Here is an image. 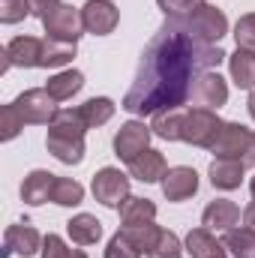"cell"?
<instances>
[{
    "instance_id": "6da1fadb",
    "label": "cell",
    "mask_w": 255,
    "mask_h": 258,
    "mask_svg": "<svg viewBox=\"0 0 255 258\" xmlns=\"http://www.w3.org/2000/svg\"><path fill=\"white\" fill-rule=\"evenodd\" d=\"M225 57L228 54L219 45H204L192 36L186 18H165L141 54L135 81L123 96V108L141 117L162 108H183L192 93V81Z\"/></svg>"
},
{
    "instance_id": "7a4b0ae2",
    "label": "cell",
    "mask_w": 255,
    "mask_h": 258,
    "mask_svg": "<svg viewBox=\"0 0 255 258\" xmlns=\"http://www.w3.org/2000/svg\"><path fill=\"white\" fill-rule=\"evenodd\" d=\"M84 132H87V123L81 120L78 108H60L57 117L48 123L45 147L63 165H78L84 159Z\"/></svg>"
},
{
    "instance_id": "3957f363",
    "label": "cell",
    "mask_w": 255,
    "mask_h": 258,
    "mask_svg": "<svg viewBox=\"0 0 255 258\" xmlns=\"http://www.w3.org/2000/svg\"><path fill=\"white\" fill-rule=\"evenodd\" d=\"M210 150L216 153V159H237L249 168L255 165V132L243 123H222Z\"/></svg>"
},
{
    "instance_id": "277c9868",
    "label": "cell",
    "mask_w": 255,
    "mask_h": 258,
    "mask_svg": "<svg viewBox=\"0 0 255 258\" xmlns=\"http://www.w3.org/2000/svg\"><path fill=\"white\" fill-rule=\"evenodd\" d=\"M186 27H189V33L198 42L216 45V42L228 33V18H225L222 9H216V6H210V3H201L195 12L186 15Z\"/></svg>"
},
{
    "instance_id": "5b68a950",
    "label": "cell",
    "mask_w": 255,
    "mask_h": 258,
    "mask_svg": "<svg viewBox=\"0 0 255 258\" xmlns=\"http://www.w3.org/2000/svg\"><path fill=\"white\" fill-rule=\"evenodd\" d=\"M42 27L48 33V39L57 42H78L84 21H81V9H75L72 3H57L42 15Z\"/></svg>"
},
{
    "instance_id": "8992f818",
    "label": "cell",
    "mask_w": 255,
    "mask_h": 258,
    "mask_svg": "<svg viewBox=\"0 0 255 258\" xmlns=\"http://www.w3.org/2000/svg\"><path fill=\"white\" fill-rule=\"evenodd\" d=\"M21 114L24 123H36V126H48L54 117H57V99L45 90V87H33V90H24L15 102H12Z\"/></svg>"
},
{
    "instance_id": "52a82bcc",
    "label": "cell",
    "mask_w": 255,
    "mask_h": 258,
    "mask_svg": "<svg viewBox=\"0 0 255 258\" xmlns=\"http://www.w3.org/2000/svg\"><path fill=\"white\" fill-rule=\"evenodd\" d=\"M219 129H222V120L216 117V111H210V108H189L183 114L180 141L195 144V147H213Z\"/></svg>"
},
{
    "instance_id": "ba28073f",
    "label": "cell",
    "mask_w": 255,
    "mask_h": 258,
    "mask_svg": "<svg viewBox=\"0 0 255 258\" xmlns=\"http://www.w3.org/2000/svg\"><path fill=\"white\" fill-rule=\"evenodd\" d=\"M189 102L195 108H210L216 111L219 105L228 102V84L219 72H201L195 81H192V93H189Z\"/></svg>"
},
{
    "instance_id": "9c48e42d",
    "label": "cell",
    "mask_w": 255,
    "mask_h": 258,
    "mask_svg": "<svg viewBox=\"0 0 255 258\" xmlns=\"http://www.w3.org/2000/svg\"><path fill=\"white\" fill-rule=\"evenodd\" d=\"M93 198L105 207L120 210V204L129 198V177L120 168H102L93 177Z\"/></svg>"
},
{
    "instance_id": "30bf717a",
    "label": "cell",
    "mask_w": 255,
    "mask_h": 258,
    "mask_svg": "<svg viewBox=\"0 0 255 258\" xmlns=\"http://www.w3.org/2000/svg\"><path fill=\"white\" fill-rule=\"evenodd\" d=\"M81 21H84V30L93 33V36H108L117 21H120V12L111 0H87L81 6Z\"/></svg>"
},
{
    "instance_id": "8fae6325",
    "label": "cell",
    "mask_w": 255,
    "mask_h": 258,
    "mask_svg": "<svg viewBox=\"0 0 255 258\" xmlns=\"http://www.w3.org/2000/svg\"><path fill=\"white\" fill-rule=\"evenodd\" d=\"M150 135H153V129L150 126H144L141 120H129V123H123L120 132L114 135V153H117L123 162H132L138 153L147 150Z\"/></svg>"
},
{
    "instance_id": "7c38bea8",
    "label": "cell",
    "mask_w": 255,
    "mask_h": 258,
    "mask_svg": "<svg viewBox=\"0 0 255 258\" xmlns=\"http://www.w3.org/2000/svg\"><path fill=\"white\" fill-rule=\"evenodd\" d=\"M42 48L45 39L36 36H15L6 48H3V72L9 66H42Z\"/></svg>"
},
{
    "instance_id": "4fadbf2b",
    "label": "cell",
    "mask_w": 255,
    "mask_h": 258,
    "mask_svg": "<svg viewBox=\"0 0 255 258\" xmlns=\"http://www.w3.org/2000/svg\"><path fill=\"white\" fill-rule=\"evenodd\" d=\"M36 255V252H42V237H39V231L33 228V225H27V222H15V225H9L6 228V234H3V258L6 255Z\"/></svg>"
},
{
    "instance_id": "5bb4252c",
    "label": "cell",
    "mask_w": 255,
    "mask_h": 258,
    "mask_svg": "<svg viewBox=\"0 0 255 258\" xmlns=\"http://www.w3.org/2000/svg\"><path fill=\"white\" fill-rule=\"evenodd\" d=\"M162 192H165L168 201H186L198 192V174L186 165L168 168L165 177H162Z\"/></svg>"
},
{
    "instance_id": "9a60e30c",
    "label": "cell",
    "mask_w": 255,
    "mask_h": 258,
    "mask_svg": "<svg viewBox=\"0 0 255 258\" xmlns=\"http://www.w3.org/2000/svg\"><path fill=\"white\" fill-rule=\"evenodd\" d=\"M201 222H204V228H216V231H231L237 222H240V207L234 204V201H228V198H216V201H210L207 207H204V213H201Z\"/></svg>"
},
{
    "instance_id": "2e32d148",
    "label": "cell",
    "mask_w": 255,
    "mask_h": 258,
    "mask_svg": "<svg viewBox=\"0 0 255 258\" xmlns=\"http://www.w3.org/2000/svg\"><path fill=\"white\" fill-rule=\"evenodd\" d=\"M165 171H168L165 168V156L159 150H150V147L129 162V174L135 180H141V183H156V180L165 177Z\"/></svg>"
},
{
    "instance_id": "e0dca14e",
    "label": "cell",
    "mask_w": 255,
    "mask_h": 258,
    "mask_svg": "<svg viewBox=\"0 0 255 258\" xmlns=\"http://www.w3.org/2000/svg\"><path fill=\"white\" fill-rule=\"evenodd\" d=\"M54 183H57V174L42 171V168L30 171V174L24 177V183H21V198H24V204H45V201H51Z\"/></svg>"
},
{
    "instance_id": "ac0fdd59",
    "label": "cell",
    "mask_w": 255,
    "mask_h": 258,
    "mask_svg": "<svg viewBox=\"0 0 255 258\" xmlns=\"http://www.w3.org/2000/svg\"><path fill=\"white\" fill-rule=\"evenodd\" d=\"M243 171H246V165L237 162V159H213L207 174H210V183L216 189L231 192V189H237L243 183Z\"/></svg>"
},
{
    "instance_id": "d6986e66",
    "label": "cell",
    "mask_w": 255,
    "mask_h": 258,
    "mask_svg": "<svg viewBox=\"0 0 255 258\" xmlns=\"http://www.w3.org/2000/svg\"><path fill=\"white\" fill-rule=\"evenodd\" d=\"M66 231H69L72 243L90 246V243H96V240L102 237V222H99L96 216H90V213H78V216H72V219L66 222Z\"/></svg>"
},
{
    "instance_id": "ffe728a7",
    "label": "cell",
    "mask_w": 255,
    "mask_h": 258,
    "mask_svg": "<svg viewBox=\"0 0 255 258\" xmlns=\"http://www.w3.org/2000/svg\"><path fill=\"white\" fill-rule=\"evenodd\" d=\"M186 252L192 258H216L225 255V246H222V240H216L210 234V228H195L186 234Z\"/></svg>"
},
{
    "instance_id": "44dd1931",
    "label": "cell",
    "mask_w": 255,
    "mask_h": 258,
    "mask_svg": "<svg viewBox=\"0 0 255 258\" xmlns=\"http://www.w3.org/2000/svg\"><path fill=\"white\" fill-rule=\"evenodd\" d=\"M228 66H231V78L240 90H252L255 87V51H246V48H237L231 57H228Z\"/></svg>"
},
{
    "instance_id": "7402d4cb",
    "label": "cell",
    "mask_w": 255,
    "mask_h": 258,
    "mask_svg": "<svg viewBox=\"0 0 255 258\" xmlns=\"http://www.w3.org/2000/svg\"><path fill=\"white\" fill-rule=\"evenodd\" d=\"M84 87V75L78 72V69H66V72H57V75H51L48 78V84H45V90L57 99V102H63V99H72L78 90Z\"/></svg>"
},
{
    "instance_id": "603a6c76",
    "label": "cell",
    "mask_w": 255,
    "mask_h": 258,
    "mask_svg": "<svg viewBox=\"0 0 255 258\" xmlns=\"http://www.w3.org/2000/svg\"><path fill=\"white\" fill-rule=\"evenodd\" d=\"M183 108H162V111H156L153 114V135H159V138H165V141H177L180 138V129H183Z\"/></svg>"
},
{
    "instance_id": "cb8c5ba5",
    "label": "cell",
    "mask_w": 255,
    "mask_h": 258,
    "mask_svg": "<svg viewBox=\"0 0 255 258\" xmlns=\"http://www.w3.org/2000/svg\"><path fill=\"white\" fill-rule=\"evenodd\" d=\"M78 114H81V120L87 123V129L102 126V123H108V120L114 117V102H111L108 96H93V99H87L84 105H78Z\"/></svg>"
},
{
    "instance_id": "d4e9b609",
    "label": "cell",
    "mask_w": 255,
    "mask_h": 258,
    "mask_svg": "<svg viewBox=\"0 0 255 258\" xmlns=\"http://www.w3.org/2000/svg\"><path fill=\"white\" fill-rule=\"evenodd\" d=\"M225 252H231L234 258H255V228H231L222 237Z\"/></svg>"
},
{
    "instance_id": "484cf974",
    "label": "cell",
    "mask_w": 255,
    "mask_h": 258,
    "mask_svg": "<svg viewBox=\"0 0 255 258\" xmlns=\"http://www.w3.org/2000/svg\"><path fill=\"white\" fill-rule=\"evenodd\" d=\"M156 216V204L150 198H138V195H129L126 201L120 204V222L123 225H135V222H153Z\"/></svg>"
},
{
    "instance_id": "4316f807",
    "label": "cell",
    "mask_w": 255,
    "mask_h": 258,
    "mask_svg": "<svg viewBox=\"0 0 255 258\" xmlns=\"http://www.w3.org/2000/svg\"><path fill=\"white\" fill-rule=\"evenodd\" d=\"M120 231L126 234L129 240L144 252V255L156 246V240H159V234H162V228H159L156 222H135V225H123Z\"/></svg>"
},
{
    "instance_id": "83f0119b",
    "label": "cell",
    "mask_w": 255,
    "mask_h": 258,
    "mask_svg": "<svg viewBox=\"0 0 255 258\" xmlns=\"http://www.w3.org/2000/svg\"><path fill=\"white\" fill-rule=\"evenodd\" d=\"M51 201L60 204V207H75L84 201V186L78 180H69V177H57L54 183V192H51Z\"/></svg>"
},
{
    "instance_id": "f1b7e54d",
    "label": "cell",
    "mask_w": 255,
    "mask_h": 258,
    "mask_svg": "<svg viewBox=\"0 0 255 258\" xmlns=\"http://www.w3.org/2000/svg\"><path fill=\"white\" fill-rule=\"evenodd\" d=\"M72 57H75V42L45 39V48H42V66H66Z\"/></svg>"
},
{
    "instance_id": "f546056e",
    "label": "cell",
    "mask_w": 255,
    "mask_h": 258,
    "mask_svg": "<svg viewBox=\"0 0 255 258\" xmlns=\"http://www.w3.org/2000/svg\"><path fill=\"white\" fill-rule=\"evenodd\" d=\"M147 258H183V246H180V237L174 234V231H165L162 228V234H159V240H156V246L147 252Z\"/></svg>"
},
{
    "instance_id": "4dcf8cb0",
    "label": "cell",
    "mask_w": 255,
    "mask_h": 258,
    "mask_svg": "<svg viewBox=\"0 0 255 258\" xmlns=\"http://www.w3.org/2000/svg\"><path fill=\"white\" fill-rule=\"evenodd\" d=\"M234 39H237V48L255 51V12H246V15L237 18V24H234Z\"/></svg>"
},
{
    "instance_id": "1f68e13d",
    "label": "cell",
    "mask_w": 255,
    "mask_h": 258,
    "mask_svg": "<svg viewBox=\"0 0 255 258\" xmlns=\"http://www.w3.org/2000/svg\"><path fill=\"white\" fill-rule=\"evenodd\" d=\"M33 12L30 0H0V21L3 24H15L21 18H27Z\"/></svg>"
},
{
    "instance_id": "d6a6232c",
    "label": "cell",
    "mask_w": 255,
    "mask_h": 258,
    "mask_svg": "<svg viewBox=\"0 0 255 258\" xmlns=\"http://www.w3.org/2000/svg\"><path fill=\"white\" fill-rule=\"evenodd\" d=\"M144 252L129 240L123 231H117L111 240H108V249H105V258H141Z\"/></svg>"
},
{
    "instance_id": "836d02e7",
    "label": "cell",
    "mask_w": 255,
    "mask_h": 258,
    "mask_svg": "<svg viewBox=\"0 0 255 258\" xmlns=\"http://www.w3.org/2000/svg\"><path fill=\"white\" fill-rule=\"evenodd\" d=\"M21 129H24V120H21L18 108L15 105H3V111H0V138L3 141H12Z\"/></svg>"
},
{
    "instance_id": "e575fe53",
    "label": "cell",
    "mask_w": 255,
    "mask_h": 258,
    "mask_svg": "<svg viewBox=\"0 0 255 258\" xmlns=\"http://www.w3.org/2000/svg\"><path fill=\"white\" fill-rule=\"evenodd\" d=\"M42 258H87V252L69 249L57 234H48V237L42 240Z\"/></svg>"
},
{
    "instance_id": "d590c367",
    "label": "cell",
    "mask_w": 255,
    "mask_h": 258,
    "mask_svg": "<svg viewBox=\"0 0 255 258\" xmlns=\"http://www.w3.org/2000/svg\"><path fill=\"white\" fill-rule=\"evenodd\" d=\"M159 9L168 15V18H186L189 12H195L204 0H156Z\"/></svg>"
},
{
    "instance_id": "8d00e7d4",
    "label": "cell",
    "mask_w": 255,
    "mask_h": 258,
    "mask_svg": "<svg viewBox=\"0 0 255 258\" xmlns=\"http://www.w3.org/2000/svg\"><path fill=\"white\" fill-rule=\"evenodd\" d=\"M30 3H33V15H39V18H42V15H45L51 6H57L60 0H30Z\"/></svg>"
},
{
    "instance_id": "74e56055",
    "label": "cell",
    "mask_w": 255,
    "mask_h": 258,
    "mask_svg": "<svg viewBox=\"0 0 255 258\" xmlns=\"http://www.w3.org/2000/svg\"><path fill=\"white\" fill-rule=\"evenodd\" d=\"M243 219H246V225H249V228H255V201L243 210Z\"/></svg>"
},
{
    "instance_id": "f35d334b",
    "label": "cell",
    "mask_w": 255,
    "mask_h": 258,
    "mask_svg": "<svg viewBox=\"0 0 255 258\" xmlns=\"http://www.w3.org/2000/svg\"><path fill=\"white\" fill-rule=\"evenodd\" d=\"M246 105H249V114H252V120H255V90L249 93V102H246Z\"/></svg>"
},
{
    "instance_id": "ab89813d",
    "label": "cell",
    "mask_w": 255,
    "mask_h": 258,
    "mask_svg": "<svg viewBox=\"0 0 255 258\" xmlns=\"http://www.w3.org/2000/svg\"><path fill=\"white\" fill-rule=\"evenodd\" d=\"M249 189H252V198H255V177H252V183H249Z\"/></svg>"
},
{
    "instance_id": "60d3db41",
    "label": "cell",
    "mask_w": 255,
    "mask_h": 258,
    "mask_svg": "<svg viewBox=\"0 0 255 258\" xmlns=\"http://www.w3.org/2000/svg\"><path fill=\"white\" fill-rule=\"evenodd\" d=\"M216 258H225V255H216Z\"/></svg>"
}]
</instances>
